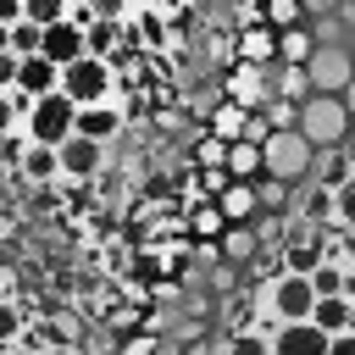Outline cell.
<instances>
[{"mask_svg":"<svg viewBox=\"0 0 355 355\" xmlns=\"http://www.w3.org/2000/svg\"><path fill=\"white\" fill-rule=\"evenodd\" d=\"M17 172H22L28 183H50V178H61L55 144H39V139H28V144H22V155H17Z\"/></svg>","mask_w":355,"mask_h":355,"instance_id":"obj_12","label":"cell"},{"mask_svg":"<svg viewBox=\"0 0 355 355\" xmlns=\"http://www.w3.org/2000/svg\"><path fill=\"white\" fill-rule=\"evenodd\" d=\"M17 83V50H0V89Z\"/></svg>","mask_w":355,"mask_h":355,"instance_id":"obj_33","label":"cell"},{"mask_svg":"<svg viewBox=\"0 0 355 355\" xmlns=\"http://www.w3.org/2000/svg\"><path fill=\"white\" fill-rule=\"evenodd\" d=\"M83 39H89V55H105V61H111V44H116V22H83Z\"/></svg>","mask_w":355,"mask_h":355,"instance_id":"obj_26","label":"cell"},{"mask_svg":"<svg viewBox=\"0 0 355 355\" xmlns=\"http://www.w3.org/2000/svg\"><path fill=\"white\" fill-rule=\"evenodd\" d=\"M0 22H6V28L22 22V0H0Z\"/></svg>","mask_w":355,"mask_h":355,"instance_id":"obj_34","label":"cell"},{"mask_svg":"<svg viewBox=\"0 0 355 355\" xmlns=\"http://www.w3.org/2000/svg\"><path fill=\"white\" fill-rule=\"evenodd\" d=\"M39 39H44V28H39L33 17L11 22V50H17V55H33V50H39Z\"/></svg>","mask_w":355,"mask_h":355,"instance_id":"obj_27","label":"cell"},{"mask_svg":"<svg viewBox=\"0 0 355 355\" xmlns=\"http://www.w3.org/2000/svg\"><path fill=\"white\" fill-rule=\"evenodd\" d=\"M300 222H311V227H327L333 222V189L327 183H311L300 194Z\"/></svg>","mask_w":355,"mask_h":355,"instance_id":"obj_18","label":"cell"},{"mask_svg":"<svg viewBox=\"0 0 355 355\" xmlns=\"http://www.w3.org/2000/svg\"><path fill=\"white\" fill-rule=\"evenodd\" d=\"M327 355H355V333H327Z\"/></svg>","mask_w":355,"mask_h":355,"instance_id":"obj_32","label":"cell"},{"mask_svg":"<svg viewBox=\"0 0 355 355\" xmlns=\"http://www.w3.org/2000/svg\"><path fill=\"white\" fill-rule=\"evenodd\" d=\"M72 116H78V100L61 94V89H50V94H33V105L22 116V133L39 139V144H61L72 133Z\"/></svg>","mask_w":355,"mask_h":355,"instance_id":"obj_3","label":"cell"},{"mask_svg":"<svg viewBox=\"0 0 355 355\" xmlns=\"http://www.w3.org/2000/svg\"><path fill=\"white\" fill-rule=\"evenodd\" d=\"M300 17H305L300 0H261V22H266V28H294Z\"/></svg>","mask_w":355,"mask_h":355,"instance_id":"obj_24","label":"cell"},{"mask_svg":"<svg viewBox=\"0 0 355 355\" xmlns=\"http://www.w3.org/2000/svg\"><path fill=\"white\" fill-rule=\"evenodd\" d=\"M55 161H61V178L83 183V178H94V172L105 166V144L83 139V133H67V139L55 144Z\"/></svg>","mask_w":355,"mask_h":355,"instance_id":"obj_6","label":"cell"},{"mask_svg":"<svg viewBox=\"0 0 355 355\" xmlns=\"http://www.w3.org/2000/svg\"><path fill=\"white\" fill-rule=\"evenodd\" d=\"M338 100H344V111H349V122H355V72H349V83L338 89Z\"/></svg>","mask_w":355,"mask_h":355,"instance_id":"obj_35","label":"cell"},{"mask_svg":"<svg viewBox=\"0 0 355 355\" xmlns=\"http://www.w3.org/2000/svg\"><path fill=\"white\" fill-rule=\"evenodd\" d=\"M338 150H344V161H349V172H355V122H349V133H344V144H338Z\"/></svg>","mask_w":355,"mask_h":355,"instance_id":"obj_36","label":"cell"},{"mask_svg":"<svg viewBox=\"0 0 355 355\" xmlns=\"http://www.w3.org/2000/svg\"><path fill=\"white\" fill-rule=\"evenodd\" d=\"M311 50H316V39H311L300 22H294V28H277V61H305Z\"/></svg>","mask_w":355,"mask_h":355,"instance_id":"obj_21","label":"cell"},{"mask_svg":"<svg viewBox=\"0 0 355 355\" xmlns=\"http://www.w3.org/2000/svg\"><path fill=\"white\" fill-rule=\"evenodd\" d=\"M22 327H28V316H17V305L0 300V349H11V344L22 338Z\"/></svg>","mask_w":355,"mask_h":355,"instance_id":"obj_28","label":"cell"},{"mask_svg":"<svg viewBox=\"0 0 355 355\" xmlns=\"http://www.w3.org/2000/svg\"><path fill=\"white\" fill-rule=\"evenodd\" d=\"M305 178H316V183L338 189V183L349 178V161H344V150H338V144H327V150H311V172H305Z\"/></svg>","mask_w":355,"mask_h":355,"instance_id":"obj_16","label":"cell"},{"mask_svg":"<svg viewBox=\"0 0 355 355\" xmlns=\"http://www.w3.org/2000/svg\"><path fill=\"white\" fill-rule=\"evenodd\" d=\"M333 222H338V227H355V172L333 189Z\"/></svg>","mask_w":355,"mask_h":355,"instance_id":"obj_25","label":"cell"},{"mask_svg":"<svg viewBox=\"0 0 355 355\" xmlns=\"http://www.w3.org/2000/svg\"><path fill=\"white\" fill-rule=\"evenodd\" d=\"M261 172L266 178H283V183H300L311 172V144L294 133V128H277L261 139Z\"/></svg>","mask_w":355,"mask_h":355,"instance_id":"obj_4","label":"cell"},{"mask_svg":"<svg viewBox=\"0 0 355 355\" xmlns=\"http://www.w3.org/2000/svg\"><path fill=\"white\" fill-rule=\"evenodd\" d=\"M244 116H250V111H244L239 100H227V105L211 111V133H216V139H239V133H244Z\"/></svg>","mask_w":355,"mask_h":355,"instance_id":"obj_22","label":"cell"},{"mask_svg":"<svg viewBox=\"0 0 355 355\" xmlns=\"http://www.w3.org/2000/svg\"><path fill=\"white\" fill-rule=\"evenodd\" d=\"M222 172H227V178H239V183H250V178H261V144H250V139H227V155H222Z\"/></svg>","mask_w":355,"mask_h":355,"instance_id":"obj_13","label":"cell"},{"mask_svg":"<svg viewBox=\"0 0 355 355\" xmlns=\"http://www.w3.org/2000/svg\"><path fill=\"white\" fill-rule=\"evenodd\" d=\"M266 133H272V128H266V116H261V111H250V116H244V133H239V139H250V144H261Z\"/></svg>","mask_w":355,"mask_h":355,"instance_id":"obj_30","label":"cell"},{"mask_svg":"<svg viewBox=\"0 0 355 355\" xmlns=\"http://www.w3.org/2000/svg\"><path fill=\"white\" fill-rule=\"evenodd\" d=\"M55 83H61V67L50 55H39V50L33 55H17V89L22 94H50Z\"/></svg>","mask_w":355,"mask_h":355,"instance_id":"obj_11","label":"cell"},{"mask_svg":"<svg viewBox=\"0 0 355 355\" xmlns=\"http://www.w3.org/2000/svg\"><path fill=\"white\" fill-rule=\"evenodd\" d=\"M61 94H72L78 105H89V100H116V72H111V61L105 55H78V61H67L61 67V83H55Z\"/></svg>","mask_w":355,"mask_h":355,"instance_id":"obj_2","label":"cell"},{"mask_svg":"<svg viewBox=\"0 0 355 355\" xmlns=\"http://www.w3.org/2000/svg\"><path fill=\"white\" fill-rule=\"evenodd\" d=\"M272 355H327V333L300 316V322H277L272 327Z\"/></svg>","mask_w":355,"mask_h":355,"instance_id":"obj_9","label":"cell"},{"mask_svg":"<svg viewBox=\"0 0 355 355\" xmlns=\"http://www.w3.org/2000/svg\"><path fill=\"white\" fill-rule=\"evenodd\" d=\"M239 44H244V61H255V67L277 61V28H250Z\"/></svg>","mask_w":355,"mask_h":355,"instance_id":"obj_19","label":"cell"},{"mask_svg":"<svg viewBox=\"0 0 355 355\" xmlns=\"http://www.w3.org/2000/svg\"><path fill=\"white\" fill-rule=\"evenodd\" d=\"M294 133H300L311 150L344 144V133H349V111H344V100H338V94H311V100H300Z\"/></svg>","mask_w":355,"mask_h":355,"instance_id":"obj_1","label":"cell"},{"mask_svg":"<svg viewBox=\"0 0 355 355\" xmlns=\"http://www.w3.org/2000/svg\"><path fill=\"white\" fill-rule=\"evenodd\" d=\"M122 105L116 100H89V105H78V116H72V133H83V139H94V144H111L116 133H122Z\"/></svg>","mask_w":355,"mask_h":355,"instance_id":"obj_8","label":"cell"},{"mask_svg":"<svg viewBox=\"0 0 355 355\" xmlns=\"http://www.w3.org/2000/svg\"><path fill=\"white\" fill-rule=\"evenodd\" d=\"M266 94H283V100H311V78H305V61H277V83H266Z\"/></svg>","mask_w":355,"mask_h":355,"instance_id":"obj_14","label":"cell"},{"mask_svg":"<svg viewBox=\"0 0 355 355\" xmlns=\"http://www.w3.org/2000/svg\"><path fill=\"white\" fill-rule=\"evenodd\" d=\"M311 322L322 333H344L349 327V294H316L311 300Z\"/></svg>","mask_w":355,"mask_h":355,"instance_id":"obj_15","label":"cell"},{"mask_svg":"<svg viewBox=\"0 0 355 355\" xmlns=\"http://www.w3.org/2000/svg\"><path fill=\"white\" fill-rule=\"evenodd\" d=\"M222 155H227V139H216V133H205V139L194 144V161H200V166H222Z\"/></svg>","mask_w":355,"mask_h":355,"instance_id":"obj_29","label":"cell"},{"mask_svg":"<svg viewBox=\"0 0 355 355\" xmlns=\"http://www.w3.org/2000/svg\"><path fill=\"white\" fill-rule=\"evenodd\" d=\"M216 211H222V222H227V227H250L261 205H255V189H250V183L227 178V183L216 189Z\"/></svg>","mask_w":355,"mask_h":355,"instance_id":"obj_10","label":"cell"},{"mask_svg":"<svg viewBox=\"0 0 355 355\" xmlns=\"http://www.w3.org/2000/svg\"><path fill=\"white\" fill-rule=\"evenodd\" d=\"M222 355H272V333H266L261 322H255V327H239Z\"/></svg>","mask_w":355,"mask_h":355,"instance_id":"obj_20","label":"cell"},{"mask_svg":"<svg viewBox=\"0 0 355 355\" xmlns=\"http://www.w3.org/2000/svg\"><path fill=\"white\" fill-rule=\"evenodd\" d=\"M83 50H89V39H83V22H78V17H55V22H44L39 55H50L55 67H67V61H78Z\"/></svg>","mask_w":355,"mask_h":355,"instance_id":"obj_7","label":"cell"},{"mask_svg":"<svg viewBox=\"0 0 355 355\" xmlns=\"http://www.w3.org/2000/svg\"><path fill=\"white\" fill-rule=\"evenodd\" d=\"M255 111L266 116V128H272V133H277V128H294V116H300V105H294V100H283V94H266Z\"/></svg>","mask_w":355,"mask_h":355,"instance_id":"obj_23","label":"cell"},{"mask_svg":"<svg viewBox=\"0 0 355 355\" xmlns=\"http://www.w3.org/2000/svg\"><path fill=\"white\" fill-rule=\"evenodd\" d=\"M349 72H355V61H349L344 44H316V50L305 55V78H311L316 94H338V89L349 83Z\"/></svg>","mask_w":355,"mask_h":355,"instance_id":"obj_5","label":"cell"},{"mask_svg":"<svg viewBox=\"0 0 355 355\" xmlns=\"http://www.w3.org/2000/svg\"><path fill=\"white\" fill-rule=\"evenodd\" d=\"M344 50H349V61H355V33H349V39H344Z\"/></svg>","mask_w":355,"mask_h":355,"instance_id":"obj_37","label":"cell"},{"mask_svg":"<svg viewBox=\"0 0 355 355\" xmlns=\"http://www.w3.org/2000/svg\"><path fill=\"white\" fill-rule=\"evenodd\" d=\"M349 333H355V300H349Z\"/></svg>","mask_w":355,"mask_h":355,"instance_id":"obj_38","label":"cell"},{"mask_svg":"<svg viewBox=\"0 0 355 355\" xmlns=\"http://www.w3.org/2000/svg\"><path fill=\"white\" fill-rule=\"evenodd\" d=\"M222 250H233V255H250V250H255V239H250L244 227H233V233L222 239Z\"/></svg>","mask_w":355,"mask_h":355,"instance_id":"obj_31","label":"cell"},{"mask_svg":"<svg viewBox=\"0 0 355 355\" xmlns=\"http://www.w3.org/2000/svg\"><path fill=\"white\" fill-rule=\"evenodd\" d=\"M227 100H239L244 111H255V105L266 100V78H261V67H255V61H244V67L233 72V94H227Z\"/></svg>","mask_w":355,"mask_h":355,"instance_id":"obj_17","label":"cell"}]
</instances>
